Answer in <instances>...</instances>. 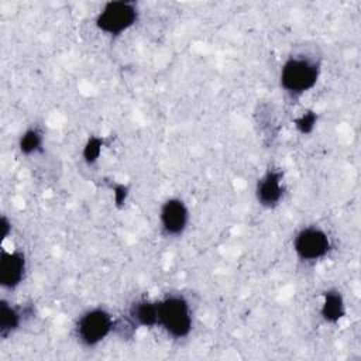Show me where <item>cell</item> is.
<instances>
[{
    "label": "cell",
    "instance_id": "obj_11",
    "mask_svg": "<svg viewBox=\"0 0 361 361\" xmlns=\"http://www.w3.org/2000/svg\"><path fill=\"white\" fill-rule=\"evenodd\" d=\"M28 314V307H18L7 300L0 302V336L3 338L13 334Z\"/></svg>",
    "mask_w": 361,
    "mask_h": 361
},
{
    "label": "cell",
    "instance_id": "obj_2",
    "mask_svg": "<svg viewBox=\"0 0 361 361\" xmlns=\"http://www.w3.org/2000/svg\"><path fill=\"white\" fill-rule=\"evenodd\" d=\"M158 327L172 338H185L193 329V316L189 300L180 293H168L157 300Z\"/></svg>",
    "mask_w": 361,
    "mask_h": 361
},
{
    "label": "cell",
    "instance_id": "obj_6",
    "mask_svg": "<svg viewBox=\"0 0 361 361\" xmlns=\"http://www.w3.org/2000/svg\"><path fill=\"white\" fill-rule=\"evenodd\" d=\"M189 224V209L179 197L166 199L159 209V226L165 235L179 237Z\"/></svg>",
    "mask_w": 361,
    "mask_h": 361
},
{
    "label": "cell",
    "instance_id": "obj_12",
    "mask_svg": "<svg viewBox=\"0 0 361 361\" xmlns=\"http://www.w3.org/2000/svg\"><path fill=\"white\" fill-rule=\"evenodd\" d=\"M44 135L38 128H28L24 134H21L18 141V148L24 155H32L42 149Z\"/></svg>",
    "mask_w": 361,
    "mask_h": 361
},
{
    "label": "cell",
    "instance_id": "obj_13",
    "mask_svg": "<svg viewBox=\"0 0 361 361\" xmlns=\"http://www.w3.org/2000/svg\"><path fill=\"white\" fill-rule=\"evenodd\" d=\"M102 147H103V138H100V137H90L86 141L85 148H83V159L86 161V164L93 165L99 159Z\"/></svg>",
    "mask_w": 361,
    "mask_h": 361
},
{
    "label": "cell",
    "instance_id": "obj_7",
    "mask_svg": "<svg viewBox=\"0 0 361 361\" xmlns=\"http://www.w3.org/2000/svg\"><path fill=\"white\" fill-rule=\"evenodd\" d=\"M283 173L279 169L269 168L257 180L255 199L259 206L265 209L276 207L283 199Z\"/></svg>",
    "mask_w": 361,
    "mask_h": 361
},
{
    "label": "cell",
    "instance_id": "obj_14",
    "mask_svg": "<svg viewBox=\"0 0 361 361\" xmlns=\"http://www.w3.org/2000/svg\"><path fill=\"white\" fill-rule=\"evenodd\" d=\"M316 120H317V116L313 111H307L300 118L296 120V127L302 134H307L314 128Z\"/></svg>",
    "mask_w": 361,
    "mask_h": 361
},
{
    "label": "cell",
    "instance_id": "obj_9",
    "mask_svg": "<svg viewBox=\"0 0 361 361\" xmlns=\"http://www.w3.org/2000/svg\"><path fill=\"white\" fill-rule=\"evenodd\" d=\"M127 317L135 327H158V306L157 300L138 299L133 302Z\"/></svg>",
    "mask_w": 361,
    "mask_h": 361
},
{
    "label": "cell",
    "instance_id": "obj_5",
    "mask_svg": "<svg viewBox=\"0 0 361 361\" xmlns=\"http://www.w3.org/2000/svg\"><path fill=\"white\" fill-rule=\"evenodd\" d=\"M293 251L296 257L306 264H313L329 255L331 240L319 226H306L293 237Z\"/></svg>",
    "mask_w": 361,
    "mask_h": 361
},
{
    "label": "cell",
    "instance_id": "obj_3",
    "mask_svg": "<svg viewBox=\"0 0 361 361\" xmlns=\"http://www.w3.org/2000/svg\"><path fill=\"white\" fill-rule=\"evenodd\" d=\"M140 8L135 1L116 0L107 1L96 16L94 25L109 37H120L137 24Z\"/></svg>",
    "mask_w": 361,
    "mask_h": 361
},
{
    "label": "cell",
    "instance_id": "obj_4",
    "mask_svg": "<svg viewBox=\"0 0 361 361\" xmlns=\"http://www.w3.org/2000/svg\"><path fill=\"white\" fill-rule=\"evenodd\" d=\"M116 320L104 307H92L82 313L75 324V336L85 347H96L114 331Z\"/></svg>",
    "mask_w": 361,
    "mask_h": 361
},
{
    "label": "cell",
    "instance_id": "obj_1",
    "mask_svg": "<svg viewBox=\"0 0 361 361\" xmlns=\"http://www.w3.org/2000/svg\"><path fill=\"white\" fill-rule=\"evenodd\" d=\"M319 78V59L305 54H293L281 66L279 85L290 99H299L316 86Z\"/></svg>",
    "mask_w": 361,
    "mask_h": 361
},
{
    "label": "cell",
    "instance_id": "obj_10",
    "mask_svg": "<svg viewBox=\"0 0 361 361\" xmlns=\"http://www.w3.org/2000/svg\"><path fill=\"white\" fill-rule=\"evenodd\" d=\"M320 316L327 323H338L345 316V302L340 290L327 289L323 292Z\"/></svg>",
    "mask_w": 361,
    "mask_h": 361
},
{
    "label": "cell",
    "instance_id": "obj_8",
    "mask_svg": "<svg viewBox=\"0 0 361 361\" xmlns=\"http://www.w3.org/2000/svg\"><path fill=\"white\" fill-rule=\"evenodd\" d=\"M27 258L23 250H1L0 259V283L4 289H16L25 278Z\"/></svg>",
    "mask_w": 361,
    "mask_h": 361
}]
</instances>
